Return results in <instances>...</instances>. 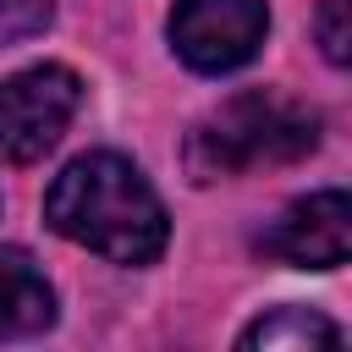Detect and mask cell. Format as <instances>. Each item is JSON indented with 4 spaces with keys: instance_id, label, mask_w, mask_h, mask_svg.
Instances as JSON below:
<instances>
[{
    "instance_id": "3957f363",
    "label": "cell",
    "mask_w": 352,
    "mask_h": 352,
    "mask_svg": "<svg viewBox=\"0 0 352 352\" xmlns=\"http://www.w3.org/2000/svg\"><path fill=\"white\" fill-rule=\"evenodd\" d=\"M77 104H82V82L72 66L44 60V66L0 77V160L6 165L44 160L72 126Z\"/></svg>"
},
{
    "instance_id": "277c9868",
    "label": "cell",
    "mask_w": 352,
    "mask_h": 352,
    "mask_svg": "<svg viewBox=\"0 0 352 352\" xmlns=\"http://www.w3.org/2000/svg\"><path fill=\"white\" fill-rule=\"evenodd\" d=\"M264 33H270L264 0H176L170 6V50L204 77L248 66Z\"/></svg>"
},
{
    "instance_id": "52a82bcc",
    "label": "cell",
    "mask_w": 352,
    "mask_h": 352,
    "mask_svg": "<svg viewBox=\"0 0 352 352\" xmlns=\"http://www.w3.org/2000/svg\"><path fill=\"white\" fill-rule=\"evenodd\" d=\"M341 341H346V330L336 319H324L319 308H275L236 336V346H264V352H275V346H341Z\"/></svg>"
},
{
    "instance_id": "5b68a950",
    "label": "cell",
    "mask_w": 352,
    "mask_h": 352,
    "mask_svg": "<svg viewBox=\"0 0 352 352\" xmlns=\"http://www.w3.org/2000/svg\"><path fill=\"white\" fill-rule=\"evenodd\" d=\"M258 253L297 264V270H336L352 253V198L341 187H319L297 204H286V214L258 236Z\"/></svg>"
},
{
    "instance_id": "ba28073f",
    "label": "cell",
    "mask_w": 352,
    "mask_h": 352,
    "mask_svg": "<svg viewBox=\"0 0 352 352\" xmlns=\"http://www.w3.org/2000/svg\"><path fill=\"white\" fill-rule=\"evenodd\" d=\"M314 33H319V50L330 66H346L352 60V0H324L319 16H314Z\"/></svg>"
},
{
    "instance_id": "7a4b0ae2",
    "label": "cell",
    "mask_w": 352,
    "mask_h": 352,
    "mask_svg": "<svg viewBox=\"0 0 352 352\" xmlns=\"http://www.w3.org/2000/svg\"><path fill=\"white\" fill-rule=\"evenodd\" d=\"M314 148H319V110L270 88H248L187 132V170L192 182H220L258 165H292Z\"/></svg>"
},
{
    "instance_id": "8992f818",
    "label": "cell",
    "mask_w": 352,
    "mask_h": 352,
    "mask_svg": "<svg viewBox=\"0 0 352 352\" xmlns=\"http://www.w3.org/2000/svg\"><path fill=\"white\" fill-rule=\"evenodd\" d=\"M55 324V286L22 248H0V341H22Z\"/></svg>"
},
{
    "instance_id": "6da1fadb",
    "label": "cell",
    "mask_w": 352,
    "mask_h": 352,
    "mask_svg": "<svg viewBox=\"0 0 352 352\" xmlns=\"http://www.w3.org/2000/svg\"><path fill=\"white\" fill-rule=\"evenodd\" d=\"M44 220L55 236L110 258V264H154L170 242V220L160 192L148 187V176L99 148V154H77L44 192Z\"/></svg>"
},
{
    "instance_id": "9c48e42d",
    "label": "cell",
    "mask_w": 352,
    "mask_h": 352,
    "mask_svg": "<svg viewBox=\"0 0 352 352\" xmlns=\"http://www.w3.org/2000/svg\"><path fill=\"white\" fill-rule=\"evenodd\" d=\"M50 16H55V0H0V44L44 33Z\"/></svg>"
}]
</instances>
